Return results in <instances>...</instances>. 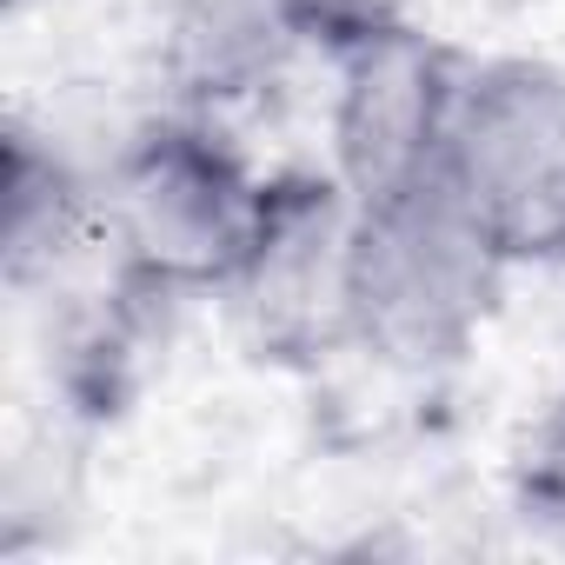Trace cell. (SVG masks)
Returning a JSON list of instances; mask_svg holds the SVG:
<instances>
[{"label": "cell", "instance_id": "obj_1", "mask_svg": "<svg viewBox=\"0 0 565 565\" xmlns=\"http://www.w3.org/2000/svg\"><path fill=\"white\" fill-rule=\"evenodd\" d=\"M512 253L446 173L360 200L353 213V353L393 373H446L492 327Z\"/></svg>", "mask_w": 565, "mask_h": 565}, {"label": "cell", "instance_id": "obj_2", "mask_svg": "<svg viewBox=\"0 0 565 565\" xmlns=\"http://www.w3.org/2000/svg\"><path fill=\"white\" fill-rule=\"evenodd\" d=\"M266 173L239 153V140L193 107L153 114L127 134L100 180L107 253L147 287L193 300L226 294V279L259 226Z\"/></svg>", "mask_w": 565, "mask_h": 565}, {"label": "cell", "instance_id": "obj_3", "mask_svg": "<svg viewBox=\"0 0 565 565\" xmlns=\"http://www.w3.org/2000/svg\"><path fill=\"white\" fill-rule=\"evenodd\" d=\"M353 213L360 200L333 167L266 173L259 226L220 294L259 366L313 373L333 353H353Z\"/></svg>", "mask_w": 565, "mask_h": 565}, {"label": "cell", "instance_id": "obj_4", "mask_svg": "<svg viewBox=\"0 0 565 565\" xmlns=\"http://www.w3.org/2000/svg\"><path fill=\"white\" fill-rule=\"evenodd\" d=\"M439 173L512 266H545L565 246V67L539 54L472 61Z\"/></svg>", "mask_w": 565, "mask_h": 565}, {"label": "cell", "instance_id": "obj_5", "mask_svg": "<svg viewBox=\"0 0 565 565\" xmlns=\"http://www.w3.org/2000/svg\"><path fill=\"white\" fill-rule=\"evenodd\" d=\"M466 61L433 41L419 21L380 34L333 61V114H327V167L353 200L399 193L446 160V134L459 114Z\"/></svg>", "mask_w": 565, "mask_h": 565}, {"label": "cell", "instance_id": "obj_6", "mask_svg": "<svg viewBox=\"0 0 565 565\" xmlns=\"http://www.w3.org/2000/svg\"><path fill=\"white\" fill-rule=\"evenodd\" d=\"M107 253L100 186L28 120L8 127V180H0V259L8 287H61L74 266Z\"/></svg>", "mask_w": 565, "mask_h": 565}, {"label": "cell", "instance_id": "obj_7", "mask_svg": "<svg viewBox=\"0 0 565 565\" xmlns=\"http://www.w3.org/2000/svg\"><path fill=\"white\" fill-rule=\"evenodd\" d=\"M287 54H307L273 0H180L167 34V74L180 87V107L226 114L233 100L259 94Z\"/></svg>", "mask_w": 565, "mask_h": 565}, {"label": "cell", "instance_id": "obj_8", "mask_svg": "<svg viewBox=\"0 0 565 565\" xmlns=\"http://www.w3.org/2000/svg\"><path fill=\"white\" fill-rule=\"evenodd\" d=\"M505 505L512 519L545 539V545H565V386L525 419V433L512 439V459H505Z\"/></svg>", "mask_w": 565, "mask_h": 565}, {"label": "cell", "instance_id": "obj_9", "mask_svg": "<svg viewBox=\"0 0 565 565\" xmlns=\"http://www.w3.org/2000/svg\"><path fill=\"white\" fill-rule=\"evenodd\" d=\"M273 8L307 54H327V61L419 21V0H273Z\"/></svg>", "mask_w": 565, "mask_h": 565}, {"label": "cell", "instance_id": "obj_10", "mask_svg": "<svg viewBox=\"0 0 565 565\" xmlns=\"http://www.w3.org/2000/svg\"><path fill=\"white\" fill-rule=\"evenodd\" d=\"M545 273H552V279H558V300H565V246H558V253H552V259H545Z\"/></svg>", "mask_w": 565, "mask_h": 565}, {"label": "cell", "instance_id": "obj_11", "mask_svg": "<svg viewBox=\"0 0 565 565\" xmlns=\"http://www.w3.org/2000/svg\"><path fill=\"white\" fill-rule=\"evenodd\" d=\"M0 8H8V21H21V14L34 8V0H0Z\"/></svg>", "mask_w": 565, "mask_h": 565}]
</instances>
